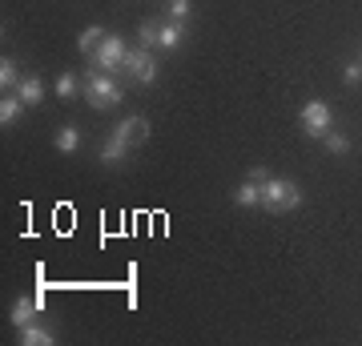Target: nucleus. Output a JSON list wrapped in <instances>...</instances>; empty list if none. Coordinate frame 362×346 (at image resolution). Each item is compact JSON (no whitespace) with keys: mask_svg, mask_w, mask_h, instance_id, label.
Masks as SVG:
<instances>
[{"mask_svg":"<svg viewBox=\"0 0 362 346\" xmlns=\"http://www.w3.org/2000/svg\"><path fill=\"white\" fill-rule=\"evenodd\" d=\"M169 16L173 21H185L189 16V0H169Z\"/></svg>","mask_w":362,"mask_h":346,"instance_id":"aec40b11","label":"nucleus"},{"mask_svg":"<svg viewBox=\"0 0 362 346\" xmlns=\"http://www.w3.org/2000/svg\"><path fill=\"white\" fill-rule=\"evenodd\" d=\"M181 37H185V28H181L177 21H173V25H161V49L173 52V49L181 45Z\"/></svg>","mask_w":362,"mask_h":346,"instance_id":"dca6fc26","label":"nucleus"},{"mask_svg":"<svg viewBox=\"0 0 362 346\" xmlns=\"http://www.w3.org/2000/svg\"><path fill=\"white\" fill-rule=\"evenodd\" d=\"M125 73H129L137 85H153L157 81V61L149 49H129V57H125Z\"/></svg>","mask_w":362,"mask_h":346,"instance_id":"39448f33","label":"nucleus"},{"mask_svg":"<svg viewBox=\"0 0 362 346\" xmlns=\"http://www.w3.org/2000/svg\"><path fill=\"white\" fill-rule=\"evenodd\" d=\"M21 342H25V346H52V342H57V334H52L49 326H37V322H33V326L21 330Z\"/></svg>","mask_w":362,"mask_h":346,"instance_id":"1a4fd4ad","label":"nucleus"},{"mask_svg":"<svg viewBox=\"0 0 362 346\" xmlns=\"http://www.w3.org/2000/svg\"><path fill=\"white\" fill-rule=\"evenodd\" d=\"M101 40H105V28L101 25H89L85 33H81L77 45H81V52H97V45H101Z\"/></svg>","mask_w":362,"mask_h":346,"instance_id":"4468645a","label":"nucleus"},{"mask_svg":"<svg viewBox=\"0 0 362 346\" xmlns=\"http://www.w3.org/2000/svg\"><path fill=\"white\" fill-rule=\"evenodd\" d=\"M125 57H129V49H125V40H121V37H105L101 45H97V52H93L97 69H105V73L125 69Z\"/></svg>","mask_w":362,"mask_h":346,"instance_id":"20e7f679","label":"nucleus"},{"mask_svg":"<svg viewBox=\"0 0 362 346\" xmlns=\"http://www.w3.org/2000/svg\"><path fill=\"white\" fill-rule=\"evenodd\" d=\"M125 154H129V142H121V137H109V142L101 145V161H109V166H117V161H125Z\"/></svg>","mask_w":362,"mask_h":346,"instance_id":"9b49d317","label":"nucleus"},{"mask_svg":"<svg viewBox=\"0 0 362 346\" xmlns=\"http://www.w3.org/2000/svg\"><path fill=\"white\" fill-rule=\"evenodd\" d=\"M0 85H4V93L13 89V85H21V73H16V61H0Z\"/></svg>","mask_w":362,"mask_h":346,"instance_id":"f3484780","label":"nucleus"},{"mask_svg":"<svg viewBox=\"0 0 362 346\" xmlns=\"http://www.w3.org/2000/svg\"><path fill=\"white\" fill-rule=\"evenodd\" d=\"M85 93H89V105L93 109H113L121 105V89H117V81L105 73V69H93L89 81H85Z\"/></svg>","mask_w":362,"mask_h":346,"instance_id":"f03ea898","label":"nucleus"},{"mask_svg":"<svg viewBox=\"0 0 362 346\" xmlns=\"http://www.w3.org/2000/svg\"><path fill=\"white\" fill-rule=\"evenodd\" d=\"M57 149H61V154H77V149H81L77 125H61V129H57Z\"/></svg>","mask_w":362,"mask_h":346,"instance_id":"ddd939ff","label":"nucleus"},{"mask_svg":"<svg viewBox=\"0 0 362 346\" xmlns=\"http://www.w3.org/2000/svg\"><path fill=\"white\" fill-rule=\"evenodd\" d=\"M233 202H238V205H262V185L246 178L238 190H233Z\"/></svg>","mask_w":362,"mask_h":346,"instance_id":"f8f14e48","label":"nucleus"},{"mask_svg":"<svg viewBox=\"0 0 362 346\" xmlns=\"http://www.w3.org/2000/svg\"><path fill=\"white\" fill-rule=\"evenodd\" d=\"M342 81H346V85H358L362 81V64H346V69H342Z\"/></svg>","mask_w":362,"mask_h":346,"instance_id":"412c9836","label":"nucleus"},{"mask_svg":"<svg viewBox=\"0 0 362 346\" xmlns=\"http://www.w3.org/2000/svg\"><path fill=\"white\" fill-rule=\"evenodd\" d=\"M113 133L121 137V142H129V145L133 142H145V137H149V121H145V117H125Z\"/></svg>","mask_w":362,"mask_h":346,"instance_id":"0eeeda50","label":"nucleus"},{"mask_svg":"<svg viewBox=\"0 0 362 346\" xmlns=\"http://www.w3.org/2000/svg\"><path fill=\"white\" fill-rule=\"evenodd\" d=\"M302 129H306L310 137H326V133L334 129V113H330V105L318 101V97L302 105Z\"/></svg>","mask_w":362,"mask_h":346,"instance_id":"7ed1b4c3","label":"nucleus"},{"mask_svg":"<svg viewBox=\"0 0 362 346\" xmlns=\"http://www.w3.org/2000/svg\"><path fill=\"white\" fill-rule=\"evenodd\" d=\"M16 97L25 105H40V97H45V85H40V77H25L21 85H16Z\"/></svg>","mask_w":362,"mask_h":346,"instance_id":"9d476101","label":"nucleus"},{"mask_svg":"<svg viewBox=\"0 0 362 346\" xmlns=\"http://www.w3.org/2000/svg\"><path fill=\"white\" fill-rule=\"evenodd\" d=\"M250 181H258V185H266V181H270V173H266L262 166H254V169H250Z\"/></svg>","mask_w":362,"mask_h":346,"instance_id":"4be33fe9","label":"nucleus"},{"mask_svg":"<svg viewBox=\"0 0 362 346\" xmlns=\"http://www.w3.org/2000/svg\"><path fill=\"white\" fill-rule=\"evenodd\" d=\"M322 142H326V149H330V154H334V157H342V154H346V149H350V142H346V137H342V133H338V129H330V133H326Z\"/></svg>","mask_w":362,"mask_h":346,"instance_id":"6ab92c4d","label":"nucleus"},{"mask_svg":"<svg viewBox=\"0 0 362 346\" xmlns=\"http://www.w3.org/2000/svg\"><path fill=\"white\" fill-rule=\"evenodd\" d=\"M21 113H25V101H21L16 93H8V97L0 101V125H4V129L16 125V121H21Z\"/></svg>","mask_w":362,"mask_h":346,"instance_id":"6e6552de","label":"nucleus"},{"mask_svg":"<svg viewBox=\"0 0 362 346\" xmlns=\"http://www.w3.org/2000/svg\"><path fill=\"white\" fill-rule=\"evenodd\" d=\"M137 40H141V49H153V45H161V25L145 21V25L137 28Z\"/></svg>","mask_w":362,"mask_h":346,"instance_id":"2eb2a0df","label":"nucleus"},{"mask_svg":"<svg viewBox=\"0 0 362 346\" xmlns=\"http://www.w3.org/2000/svg\"><path fill=\"white\" fill-rule=\"evenodd\" d=\"M262 205H266V209H278V214H282V209H298V205H302V190L286 178H270L262 185Z\"/></svg>","mask_w":362,"mask_h":346,"instance_id":"f257e3e1","label":"nucleus"},{"mask_svg":"<svg viewBox=\"0 0 362 346\" xmlns=\"http://www.w3.org/2000/svg\"><path fill=\"white\" fill-rule=\"evenodd\" d=\"M37 314H40L37 298H21V302H13V314H8V322H13L16 330H25V326H33V322H37Z\"/></svg>","mask_w":362,"mask_h":346,"instance_id":"423d86ee","label":"nucleus"},{"mask_svg":"<svg viewBox=\"0 0 362 346\" xmlns=\"http://www.w3.org/2000/svg\"><path fill=\"white\" fill-rule=\"evenodd\" d=\"M73 93H77V77H73V73H61V77H57V97H61V101H73Z\"/></svg>","mask_w":362,"mask_h":346,"instance_id":"a211bd4d","label":"nucleus"}]
</instances>
